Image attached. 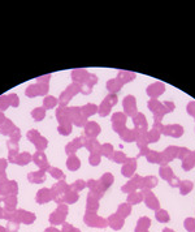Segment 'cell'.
Masks as SVG:
<instances>
[{"instance_id":"10","label":"cell","mask_w":195,"mask_h":232,"mask_svg":"<svg viewBox=\"0 0 195 232\" xmlns=\"http://www.w3.org/2000/svg\"><path fill=\"white\" fill-rule=\"evenodd\" d=\"M111 226L113 227V228H121V226H122V222H121L120 219L119 220H116V218L115 217H112L111 218Z\"/></svg>"},{"instance_id":"1","label":"cell","mask_w":195,"mask_h":232,"mask_svg":"<svg viewBox=\"0 0 195 232\" xmlns=\"http://www.w3.org/2000/svg\"><path fill=\"white\" fill-rule=\"evenodd\" d=\"M85 222H86V224L95 226V227H104V226H106L104 220L100 219V218H96L94 214H87L86 218H85Z\"/></svg>"},{"instance_id":"12","label":"cell","mask_w":195,"mask_h":232,"mask_svg":"<svg viewBox=\"0 0 195 232\" xmlns=\"http://www.w3.org/2000/svg\"><path fill=\"white\" fill-rule=\"evenodd\" d=\"M102 180L104 181V185H106V187H107V185H111V183H112V176H111V175H104Z\"/></svg>"},{"instance_id":"2","label":"cell","mask_w":195,"mask_h":232,"mask_svg":"<svg viewBox=\"0 0 195 232\" xmlns=\"http://www.w3.org/2000/svg\"><path fill=\"white\" fill-rule=\"evenodd\" d=\"M67 207H64V206H60L57 211H55V214L51 217V222L54 223V224H59L60 222H63L64 219V215L67 214Z\"/></svg>"},{"instance_id":"5","label":"cell","mask_w":195,"mask_h":232,"mask_svg":"<svg viewBox=\"0 0 195 232\" xmlns=\"http://www.w3.org/2000/svg\"><path fill=\"white\" fill-rule=\"evenodd\" d=\"M68 167L70 170H77L78 167H80V160H78V158H76V156H70L69 160H68Z\"/></svg>"},{"instance_id":"13","label":"cell","mask_w":195,"mask_h":232,"mask_svg":"<svg viewBox=\"0 0 195 232\" xmlns=\"http://www.w3.org/2000/svg\"><path fill=\"white\" fill-rule=\"evenodd\" d=\"M184 188H182V193L186 194L189 192L190 188H193V184H190V183H184V185H182Z\"/></svg>"},{"instance_id":"23","label":"cell","mask_w":195,"mask_h":232,"mask_svg":"<svg viewBox=\"0 0 195 232\" xmlns=\"http://www.w3.org/2000/svg\"><path fill=\"white\" fill-rule=\"evenodd\" d=\"M168 171H169V170H167V168L164 170V172H163V176H164V177H168Z\"/></svg>"},{"instance_id":"19","label":"cell","mask_w":195,"mask_h":232,"mask_svg":"<svg viewBox=\"0 0 195 232\" xmlns=\"http://www.w3.org/2000/svg\"><path fill=\"white\" fill-rule=\"evenodd\" d=\"M89 207H94V209H96L98 207V203H95V202H96V201H95V200H93V198H91V197H90V198H89Z\"/></svg>"},{"instance_id":"4","label":"cell","mask_w":195,"mask_h":232,"mask_svg":"<svg viewBox=\"0 0 195 232\" xmlns=\"http://www.w3.org/2000/svg\"><path fill=\"white\" fill-rule=\"evenodd\" d=\"M89 128V130H86V133H89V134H91V136H95V134H98L99 133V125H96V124H94V123H90L89 124V126H86V129Z\"/></svg>"},{"instance_id":"16","label":"cell","mask_w":195,"mask_h":232,"mask_svg":"<svg viewBox=\"0 0 195 232\" xmlns=\"http://www.w3.org/2000/svg\"><path fill=\"white\" fill-rule=\"evenodd\" d=\"M90 160H91V164H98L99 162H100V158H99V156H96V155H91Z\"/></svg>"},{"instance_id":"18","label":"cell","mask_w":195,"mask_h":232,"mask_svg":"<svg viewBox=\"0 0 195 232\" xmlns=\"http://www.w3.org/2000/svg\"><path fill=\"white\" fill-rule=\"evenodd\" d=\"M64 232H80V230H76V228H73V227H70V226H65L64 227Z\"/></svg>"},{"instance_id":"14","label":"cell","mask_w":195,"mask_h":232,"mask_svg":"<svg viewBox=\"0 0 195 232\" xmlns=\"http://www.w3.org/2000/svg\"><path fill=\"white\" fill-rule=\"evenodd\" d=\"M51 173H52V176H55V177H63V173L60 172V170L51 168Z\"/></svg>"},{"instance_id":"11","label":"cell","mask_w":195,"mask_h":232,"mask_svg":"<svg viewBox=\"0 0 195 232\" xmlns=\"http://www.w3.org/2000/svg\"><path fill=\"white\" fill-rule=\"evenodd\" d=\"M43 115H44V112H43V110H35V111L33 112V116L35 117L37 120H42Z\"/></svg>"},{"instance_id":"21","label":"cell","mask_w":195,"mask_h":232,"mask_svg":"<svg viewBox=\"0 0 195 232\" xmlns=\"http://www.w3.org/2000/svg\"><path fill=\"white\" fill-rule=\"evenodd\" d=\"M120 211L124 213V215H126L128 213H130V207H126V206H121L120 207Z\"/></svg>"},{"instance_id":"15","label":"cell","mask_w":195,"mask_h":232,"mask_svg":"<svg viewBox=\"0 0 195 232\" xmlns=\"http://www.w3.org/2000/svg\"><path fill=\"white\" fill-rule=\"evenodd\" d=\"M55 103H56V102H55V99H52L51 97H50L48 99H46V100H44V104H46L47 107H52Z\"/></svg>"},{"instance_id":"7","label":"cell","mask_w":195,"mask_h":232,"mask_svg":"<svg viewBox=\"0 0 195 232\" xmlns=\"http://www.w3.org/2000/svg\"><path fill=\"white\" fill-rule=\"evenodd\" d=\"M20 213H21V220H24L25 223H28V224L30 222L34 220V217L31 214H29L28 211H20Z\"/></svg>"},{"instance_id":"6","label":"cell","mask_w":195,"mask_h":232,"mask_svg":"<svg viewBox=\"0 0 195 232\" xmlns=\"http://www.w3.org/2000/svg\"><path fill=\"white\" fill-rule=\"evenodd\" d=\"M43 172H39V173H30L29 175V179L31 183H42L43 181Z\"/></svg>"},{"instance_id":"8","label":"cell","mask_w":195,"mask_h":232,"mask_svg":"<svg viewBox=\"0 0 195 232\" xmlns=\"http://www.w3.org/2000/svg\"><path fill=\"white\" fill-rule=\"evenodd\" d=\"M34 159H35L37 163L41 166V167H43L44 164H47V160H46V156L42 154V153H39V154H37L35 156H34Z\"/></svg>"},{"instance_id":"22","label":"cell","mask_w":195,"mask_h":232,"mask_svg":"<svg viewBox=\"0 0 195 232\" xmlns=\"http://www.w3.org/2000/svg\"><path fill=\"white\" fill-rule=\"evenodd\" d=\"M129 200H130V201H132V202H133V203H135V202H137V201H138V200H141V197H138V196H132V197H130V198H129Z\"/></svg>"},{"instance_id":"9","label":"cell","mask_w":195,"mask_h":232,"mask_svg":"<svg viewBox=\"0 0 195 232\" xmlns=\"http://www.w3.org/2000/svg\"><path fill=\"white\" fill-rule=\"evenodd\" d=\"M156 217H158L159 220H163V222H167V220H168V214L164 211V210H160V211H158Z\"/></svg>"},{"instance_id":"24","label":"cell","mask_w":195,"mask_h":232,"mask_svg":"<svg viewBox=\"0 0 195 232\" xmlns=\"http://www.w3.org/2000/svg\"><path fill=\"white\" fill-rule=\"evenodd\" d=\"M0 232H5V231H4L3 228H0Z\"/></svg>"},{"instance_id":"3","label":"cell","mask_w":195,"mask_h":232,"mask_svg":"<svg viewBox=\"0 0 195 232\" xmlns=\"http://www.w3.org/2000/svg\"><path fill=\"white\" fill-rule=\"evenodd\" d=\"M48 192H50V190H47V189H42V190L38 193L37 200H38L39 203H44V202H47V201L51 198V196H50Z\"/></svg>"},{"instance_id":"20","label":"cell","mask_w":195,"mask_h":232,"mask_svg":"<svg viewBox=\"0 0 195 232\" xmlns=\"http://www.w3.org/2000/svg\"><path fill=\"white\" fill-rule=\"evenodd\" d=\"M77 198H78L77 194H69V196H68V201H69V202H74Z\"/></svg>"},{"instance_id":"17","label":"cell","mask_w":195,"mask_h":232,"mask_svg":"<svg viewBox=\"0 0 195 232\" xmlns=\"http://www.w3.org/2000/svg\"><path fill=\"white\" fill-rule=\"evenodd\" d=\"M73 188H76V189H82V188H85V183H82L81 180L76 183V184H73Z\"/></svg>"}]
</instances>
